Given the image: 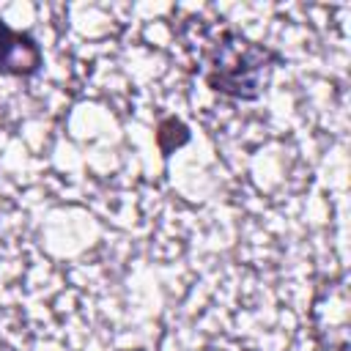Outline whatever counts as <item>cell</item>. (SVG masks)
I'll list each match as a JSON object with an SVG mask.
<instances>
[{"label":"cell","instance_id":"1","mask_svg":"<svg viewBox=\"0 0 351 351\" xmlns=\"http://www.w3.org/2000/svg\"><path fill=\"white\" fill-rule=\"evenodd\" d=\"M203 63L206 85L214 93L239 101H252L266 90L271 71L277 69V63H282V55L233 30H225L203 52Z\"/></svg>","mask_w":351,"mask_h":351},{"label":"cell","instance_id":"2","mask_svg":"<svg viewBox=\"0 0 351 351\" xmlns=\"http://www.w3.org/2000/svg\"><path fill=\"white\" fill-rule=\"evenodd\" d=\"M44 63L41 47L30 33L14 30L0 19V74L5 77H33Z\"/></svg>","mask_w":351,"mask_h":351},{"label":"cell","instance_id":"3","mask_svg":"<svg viewBox=\"0 0 351 351\" xmlns=\"http://www.w3.org/2000/svg\"><path fill=\"white\" fill-rule=\"evenodd\" d=\"M189 140V129L178 121V118H165L159 126H156V145L165 156H170L176 148H181L184 143Z\"/></svg>","mask_w":351,"mask_h":351}]
</instances>
